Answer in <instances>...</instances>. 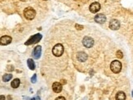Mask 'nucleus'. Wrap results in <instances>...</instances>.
<instances>
[{
	"mask_svg": "<svg viewBox=\"0 0 133 100\" xmlns=\"http://www.w3.org/2000/svg\"><path fill=\"white\" fill-rule=\"evenodd\" d=\"M36 16V11L32 8H26L24 10V16L27 20H33Z\"/></svg>",
	"mask_w": 133,
	"mask_h": 100,
	"instance_id": "nucleus-1",
	"label": "nucleus"
},
{
	"mask_svg": "<svg viewBox=\"0 0 133 100\" xmlns=\"http://www.w3.org/2000/svg\"><path fill=\"white\" fill-rule=\"evenodd\" d=\"M110 69L114 73H120L121 69H122V64L118 60H114L112 61L110 64Z\"/></svg>",
	"mask_w": 133,
	"mask_h": 100,
	"instance_id": "nucleus-2",
	"label": "nucleus"
},
{
	"mask_svg": "<svg viewBox=\"0 0 133 100\" xmlns=\"http://www.w3.org/2000/svg\"><path fill=\"white\" fill-rule=\"evenodd\" d=\"M64 53V46L61 44H57L56 46H54V47L52 49V54L57 57L61 56Z\"/></svg>",
	"mask_w": 133,
	"mask_h": 100,
	"instance_id": "nucleus-3",
	"label": "nucleus"
},
{
	"mask_svg": "<svg viewBox=\"0 0 133 100\" xmlns=\"http://www.w3.org/2000/svg\"><path fill=\"white\" fill-rule=\"evenodd\" d=\"M42 38H43V36H42L40 33L35 34V35H33L32 37H30V38H29V40H28L25 44L26 46L33 45V44H34V43L38 42L42 39Z\"/></svg>",
	"mask_w": 133,
	"mask_h": 100,
	"instance_id": "nucleus-4",
	"label": "nucleus"
},
{
	"mask_svg": "<svg viewBox=\"0 0 133 100\" xmlns=\"http://www.w3.org/2000/svg\"><path fill=\"white\" fill-rule=\"evenodd\" d=\"M83 44L85 47L91 48L93 46V44H94V40L92 38H90V37L87 36L83 39Z\"/></svg>",
	"mask_w": 133,
	"mask_h": 100,
	"instance_id": "nucleus-5",
	"label": "nucleus"
},
{
	"mask_svg": "<svg viewBox=\"0 0 133 100\" xmlns=\"http://www.w3.org/2000/svg\"><path fill=\"white\" fill-rule=\"evenodd\" d=\"M89 9H90V11L92 13H96L100 11V9H101V4H100L99 3H97V2L92 3L90 5Z\"/></svg>",
	"mask_w": 133,
	"mask_h": 100,
	"instance_id": "nucleus-6",
	"label": "nucleus"
},
{
	"mask_svg": "<svg viewBox=\"0 0 133 100\" xmlns=\"http://www.w3.org/2000/svg\"><path fill=\"white\" fill-rule=\"evenodd\" d=\"M109 28L113 30H118L120 28V22L118 21V20H112L110 22H109Z\"/></svg>",
	"mask_w": 133,
	"mask_h": 100,
	"instance_id": "nucleus-7",
	"label": "nucleus"
},
{
	"mask_svg": "<svg viewBox=\"0 0 133 100\" xmlns=\"http://www.w3.org/2000/svg\"><path fill=\"white\" fill-rule=\"evenodd\" d=\"M11 42V38L10 36H3L0 38V45L1 46H7L10 44Z\"/></svg>",
	"mask_w": 133,
	"mask_h": 100,
	"instance_id": "nucleus-8",
	"label": "nucleus"
},
{
	"mask_svg": "<svg viewBox=\"0 0 133 100\" xmlns=\"http://www.w3.org/2000/svg\"><path fill=\"white\" fill-rule=\"evenodd\" d=\"M41 52H42V47L40 46H37L35 48H34V51H33V56H34V59H39L41 56Z\"/></svg>",
	"mask_w": 133,
	"mask_h": 100,
	"instance_id": "nucleus-9",
	"label": "nucleus"
},
{
	"mask_svg": "<svg viewBox=\"0 0 133 100\" xmlns=\"http://www.w3.org/2000/svg\"><path fill=\"white\" fill-rule=\"evenodd\" d=\"M106 20L105 16H104L103 14H98L95 16V21L98 23V24H104Z\"/></svg>",
	"mask_w": 133,
	"mask_h": 100,
	"instance_id": "nucleus-10",
	"label": "nucleus"
},
{
	"mask_svg": "<svg viewBox=\"0 0 133 100\" xmlns=\"http://www.w3.org/2000/svg\"><path fill=\"white\" fill-rule=\"evenodd\" d=\"M77 59L80 62H85L86 60L87 59V55L86 54L85 52H83V51L78 52V55H77Z\"/></svg>",
	"mask_w": 133,
	"mask_h": 100,
	"instance_id": "nucleus-11",
	"label": "nucleus"
},
{
	"mask_svg": "<svg viewBox=\"0 0 133 100\" xmlns=\"http://www.w3.org/2000/svg\"><path fill=\"white\" fill-rule=\"evenodd\" d=\"M52 90L55 93H60L62 90V85L60 82H54L52 85Z\"/></svg>",
	"mask_w": 133,
	"mask_h": 100,
	"instance_id": "nucleus-12",
	"label": "nucleus"
},
{
	"mask_svg": "<svg viewBox=\"0 0 133 100\" xmlns=\"http://www.w3.org/2000/svg\"><path fill=\"white\" fill-rule=\"evenodd\" d=\"M116 100H125L126 99V94H124V92L119 91L116 94Z\"/></svg>",
	"mask_w": 133,
	"mask_h": 100,
	"instance_id": "nucleus-13",
	"label": "nucleus"
},
{
	"mask_svg": "<svg viewBox=\"0 0 133 100\" xmlns=\"http://www.w3.org/2000/svg\"><path fill=\"white\" fill-rule=\"evenodd\" d=\"M20 79H18V78H16V79H14V80L11 81V87L14 88V89H16V88H18L19 87V85H20Z\"/></svg>",
	"mask_w": 133,
	"mask_h": 100,
	"instance_id": "nucleus-14",
	"label": "nucleus"
},
{
	"mask_svg": "<svg viewBox=\"0 0 133 100\" xmlns=\"http://www.w3.org/2000/svg\"><path fill=\"white\" fill-rule=\"evenodd\" d=\"M27 64L29 69H31V70H34L35 69V64H34V61L32 59H29L27 60Z\"/></svg>",
	"mask_w": 133,
	"mask_h": 100,
	"instance_id": "nucleus-15",
	"label": "nucleus"
},
{
	"mask_svg": "<svg viewBox=\"0 0 133 100\" xmlns=\"http://www.w3.org/2000/svg\"><path fill=\"white\" fill-rule=\"evenodd\" d=\"M11 77H12V75H11V74H5V75L3 76V81L4 82H8V81L11 80Z\"/></svg>",
	"mask_w": 133,
	"mask_h": 100,
	"instance_id": "nucleus-16",
	"label": "nucleus"
},
{
	"mask_svg": "<svg viewBox=\"0 0 133 100\" xmlns=\"http://www.w3.org/2000/svg\"><path fill=\"white\" fill-rule=\"evenodd\" d=\"M116 56H117L118 59H122L123 57V52L121 50H118L117 53H116Z\"/></svg>",
	"mask_w": 133,
	"mask_h": 100,
	"instance_id": "nucleus-17",
	"label": "nucleus"
},
{
	"mask_svg": "<svg viewBox=\"0 0 133 100\" xmlns=\"http://www.w3.org/2000/svg\"><path fill=\"white\" fill-rule=\"evenodd\" d=\"M36 81H37V75H36V74H34V75L31 77V82L32 83H35Z\"/></svg>",
	"mask_w": 133,
	"mask_h": 100,
	"instance_id": "nucleus-18",
	"label": "nucleus"
},
{
	"mask_svg": "<svg viewBox=\"0 0 133 100\" xmlns=\"http://www.w3.org/2000/svg\"><path fill=\"white\" fill-rule=\"evenodd\" d=\"M75 28L78 30H81V29H83V25H78V24H76L75 25Z\"/></svg>",
	"mask_w": 133,
	"mask_h": 100,
	"instance_id": "nucleus-19",
	"label": "nucleus"
},
{
	"mask_svg": "<svg viewBox=\"0 0 133 100\" xmlns=\"http://www.w3.org/2000/svg\"><path fill=\"white\" fill-rule=\"evenodd\" d=\"M56 100H66V99H65L64 97H62V96H60V97L57 98V99H56Z\"/></svg>",
	"mask_w": 133,
	"mask_h": 100,
	"instance_id": "nucleus-20",
	"label": "nucleus"
},
{
	"mask_svg": "<svg viewBox=\"0 0 133 100\" xmlns=\"http://www.w3.org/2000/svg\"><path fill=\"white\" fill-rule=\"evenodd\" d=\"M0 100H5V97L3 95H0Z\"/></svg>",
	"mask_w": 133,
	"mask_h": 100,
	"instance_id": "nucleus-21",
	"label": "nucleus"
},
{
	"mask_svg": "<svg viewBox=\"0 0 133 100\" xmlns=\"http://www.w3.org/2000/svg\"><path fill=\"white\" fill-rule=\"evenodd\" d=\"M65 83H66V81H65V80H62V81H61V83H60V84H65Z\"/></svg>",
	"mask_w": 133,
	"mask_h": 100,
	"instance_id": "nucleus-22",
	"label": "nucleus"
},
{
	"mask_svg": "<svg viewBox=\"0 0 133 100\" xmlns=\"http://www.w3.org/2000/svg\"><path fill=\"white\" fill-rule=\"evenodd\" d=\"M20 1H22V2H24V1H26V0H20Z\"/></svg>",
	"mask_w": 133,
	"mask_h": 100,
	"instance_id": "nucleus-23",
	"label": "nucleus"
},
{
	"mask_svg": "<svg viewBox=\"0 0 133 100\" xmlns=\"http://www.w3.org/2000/svg\"><path fill=\"white\" fill-rule=\"evenodd\" d=\"M31 100H36V99H32Z\"/></svg>",
	"mask_w": 133,
	"mask_h": 100,
	"instance_id": "nucleus-24",
	"label": "nucleus"
}]
</instances>
